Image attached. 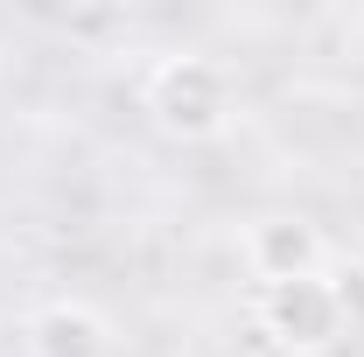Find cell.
Wrapping results in <instances>:
<instances>
[{"label": "cell", "instance_id": "1", "mask_svg": "<svg viewBox=\"0 0 364 357\" xmlns=\"http://www.w3.org/2000/svg\"><path fill=\"white\" fill-rule=\"evenodd\" d=\"M147 112L168 140H218L231 127V78L218 56H161L147 78Z\"/></svg>", "mask_w": 364, "mask_h": 357}, {"label": "cell", "instance_id": "2", "mask_svg": "<svg viewBox=\"0 0 364 357\" xmlns=\"http://www.w3.org/2000/svg\"><path fill=\"white\" fill-rule=\"evenodd\" d=\"M259 322H267V336L280 351L294 357H322L350 322H343V302H336V287H329V273L322 280H287V287H259Z\"/></svg>", "mask_w": 364, "mask_h": 357}, {"label": "cell", "instance_id": "3", "mask_svg": "<svg viewBox=\"0 0 364 357\" xmlns=\"http://www.w3.org/2000/svg\"><path fill=\"white\" fill-rule=\"evenodd\" d=\"M245 267L259 273L267 287L322 280V273H329V238H322V224L301 218V211H273V218L245 224Z\"/></svg>", "mask_w": 364, "mask_h": 357}, {"label": "cell", "instance_id": "4", "mask_svg": "<svg viewBox=\"0 0 364 357\" xmlns=\"http://www.w3.org/2000/svg\"><path fill=\"white\" fill-rule=\"evenodd\" d=\"M21 351L28 357H112V322L85 302H43L21 322Z\"/></svg>", "mask_w": 364, "mask_h": 357}, {"label": "cell", "instance_id": "5", "mask_svg": "<svg viewBox=\"0 0 364 357\" xmlns=\"http://www.w3.org/2000/svg\"><path fill=\"white\" fill-rule=\"evenodd\" d=\"M329 287H336V302H343V322H364V267H336Z\"/></svg>", "mask_w": 364, "mask_h": 357}, {"label": "cell", "instance_id": "6", "mask_svg": "<svg viewBox=\"0 0 364 357\" xmlns=\"http://www.w3.org/2000/svg\"><path fill=\"white\" fill-rule=\"evenodd\" d=\"M21 357H28V351H21Z\"/></svg>", "mask_w": 364, "mask_h": 357}]
</instances>
